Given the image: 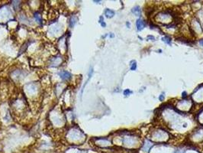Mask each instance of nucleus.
Here are the masks:
<instances>
[{
    "label": "nucleus",
    "instance_id": "nucleus-3",
    "mask_svg": "<svg viewBox=\"0 0 203 153\" xmlns=\"http://www.w3.org/2000/svg\"><path fill=\"white\" fill-rule=\"evenodd\" d=\"M136 25H137V30L141 31V30H142L145 27L146 24H145V22L142 19H138L136 21Z\"/></svg>",
    "mask_w": 203,
    "mask_h": 153
},
{
    "label": "nucleus",
    "instance_id": "nucleus-8",
    "mask_svg": "<svg viewBox=\"0 0 203 153\" xmlns=\"http://www.w3.org/2000/svg\"><path fill=\"white\" fill-rule=\"evenodd\" d=\"M35 19L37 20V21H38V22H41V16H40V15H39L38 13L35 14Z\"/></svg>",
    "mask_w": 203,
    "mask_h": 153
},
{
    "label": "nucleus",
    "instance_id": "nucleus-13",
    "mask_svg": "<svg viewBox=\"0 0 203 153\" xmlns=\"http://www.w3.org/2000/svg\"><path fill=\"white\" fill-rule=\"evenodd\" d=\"M147 39H152V40H155V38L153 37V36H151V35H150V36H148V37H147Z\"/></svg>",
    "mask_w": 203,
    "mask_h": 153
},
{
    "label": "nucleus",
    "instance_id": "nucleus-1",
    "mask_svg": "<svg viewBox=\"0 0 203 153\" xmlns=\"http://www.w3.org/2000/svg\"><path fill=\"white\" fill-rule=\"evenodd\" d=\"M153 145V142H151L149 141V140H146L144 144L143 145L142 150H143L144 152H148L150 149H151V148L152 147Z\"/></svg>",
    "mask_w": 203,
    "mask_h": 153
},
{
    "label": "nucleus",
    "instance_id": "nucleus-12",
    "mask_svg": "<svg viewBox=\"0 0 203 153\" xmlns=\"http://www.w3.org/2000/svg\"><path fill=\"white\" fill-rule=\"evenodd\" d=\"M159 100L161 101H163V100H164V95H163V94H161L160 97H159Z\"/></svg>",
    "mask_w": 203,
    "mask_h": 153
},
{
    "label": "nucleus",
    "instance_id": "nucleus-10",
    "mask_svg": "<svg viewBox=\"0 0 203 153\" xmlns=\"http://www.w3.org/2000/svg\"><path fill=\"white\" fill-rule=\"evenodd\" d=\"M130 93H132V91H131L130 90L127 89L124 91V95L128 96V95H130Z\"/></svg>",
    "mask_w": 203,
    "mask_h": 153
},
{
    "label": "nucleus",
    "instance_id": "nucleus-2",
    "mask_svg": "<svg viewBox=\"0 0 203 153\" xmlns=\"http://www.w3.org/2000/svg\"><path fill=\"white\" fill-rule=\"evenodd\" d=\"M134 142H135L134 139L132 137H129V136L124 137V140H123V143L125 145H130V146H132V145H133L134 144Z\"/></svg>",
    "mask_w": 203,
    "mask_h": 153
},
{
    "label": "nucleus",
    "instance_id": "nucleus-14",
    "mask_svg": "<svg viewBox=\"0 0 203 153\" xmlns=\"http://www.w3.org/2000/svg\"><path fill=\"white\" fill-rule=\"evenodd\" d=\"M199 44H200V45H201L203 47V39H202V40H201V41H200V42H199Z\"/></svg>",
    "mask_w": 203,
    "mask_h": 153
},
{
    "label": "nucleus",
    "instance_id": "nucleus-15",
    "mask_svg": "<svg viewBox=\"0 0 203 153\" xmlns=\"http://www.w3.org/2000/svg\"><path fill=\"white\" fill-rule=\"evenodd\" d=\"M130 24H129V22H127V26H128V28H130Z\"/></svg>",
    "mask_w": 203,
    "mask_h": 153
},
{
    "label": "nucleus",
    "instance_id": "nucleus-4",
    "mask_svg": "<svg viewBox=\"0 0 203 153\" xmlns=\"http://www.w3.org/2000/svg\"><path fill=\"white\" fill-rule=\"evenodd\" d=\"M60 78L64 80H68L70 79V77H71V74L67 71H61L60 73Z\"/></svg>",
    "mask_w": 203,
    "mask_h": 153
},
{
    "label": "nucleus",
    "instance_id": "nucleus-9",
    "mask_svg": "<svg viewBox=\"0 0 203 153\" xmlns=\"http://www.w3.org/2000/svg\"><path fill=\"white\" fill-rule=\"evenodd\" d=\"M136 68H137V63L135 61H134L133 64L131 65V70H135Z\"/></svg>",
    "mask_w": 203,
    "mask_h": 153
},
{
    "label": "nucleus",
    "instance_id": "nucleus-5",
    "mask_svg": "<svg viewBox=\"0 0 203 153\" xmlns=\"http://www.w3.org/2000/svg\"><path fill=\"white\" fill-rule=\"evenodd\" d=\"M132 13H134L135 16H140L141 14V8H140L139 6H135V7H134L133 9H132Z\"/></svg>",
    "mask_w": 203,
    "mask_h": 153
},
{
    "label": "nucleus",
    "instance_id": "nucleus-11",
    "mask_svg": "<svg viewBox=\"0 0 203 153\" xmlns=\"http://www.w3.org/2000/svg\"><path fill=\"white\" fill-rule=\"evenodd\" d=\"M174 153H185V150L184 149H180V150H176Z\"/></svg>",
    "mask_w": 203,
    "mask_h": 153
},
{
    "label": "nucleus",
    "instance_id": "nucleus-7",
    "mask_svg": "<svg viewBox=\"0 0 203 153\" xmlns=\"http://www.w3.org/2000/svg\"><path fill=\"white\" fill-rule=\"evenodd\" d=\"M162 40L164 41L166 44H167V45H170V44H171V39L169 37H167V36H165V37L163 38Z\"/></svg>",
    "mask_w": 203,
    "mask_h": 153
},
{
    "label": "nucleus",
    "instance_id": "nucleus-6",
    "mask_svg": "<svg viewBox=\"0 0 203 153\" xmlns=\"http://www.w3.org/2000/svg\"><path fill=\"white\" fill-rule=\"evenodd\" d=\"M105 14L107 18H112L115 16V12L111 9H106L105 11Z\"/></svg>",
    "mask_w": 203,
    "mask_h": 153
}]
</instances>
